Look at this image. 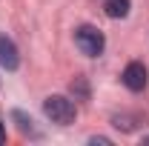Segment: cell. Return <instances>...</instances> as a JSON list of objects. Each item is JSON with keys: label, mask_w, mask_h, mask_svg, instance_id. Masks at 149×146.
Wrapping results in <instances>:
<instances>
[{"label": "cell", "mask_w": 149, "mask_h": 146, "mask_svg": "<svg viewBox=\"0 0 149 146\" xmlns=\"http://www.w3.org/2000/svg\"><path fill=\"white\" fill-rule=\"evenodd\" d=\"M43 112H46V117L52 123H57V126H69V123H74V117H77V106H74L66 95H49L43 100Z\"/></svg>", "instance_id": "6da1fadb"}, {"label": "cell", "mask_w": 149, "mask_h": 146, "mask_svg": "<svg viewBox=\"0 0 149 146\" xmlns=\"http://www.w3.org/2000/svg\"><path fill=\"white\" fill-rule=\"evenodd\" d=\"M74 46L83 52L86 57H97L103 55V49H106V37L100 29H95V26H77L74 29Z\"/></svg>", "instance_id": "7a4b0ae2"}, {"label": "cell", "mask_w": 149, "mask_h": 146, "mask_svg": "<svg viewBox=\"0 0 149 146\" xmlns=\"http://www.w3.org/2000/svg\"><path fill=\"white\" fill-rule=\"evenodd\" d=\"M120 80H123V86L129 92H143L149 83V74H146V66L141 63V60H132V63H126V69H123V74H120Z\"/></svg>", "instance_id": "3957f363"}, {"label": "cell", "mask_w": 149, "mask_h": 146, "mask_svg": "<svg viewBox=\"0 0 149 146\" xmlns=\"http://www.w3.org/2000/svg\"><path fill=\"white\" fill-rule=\"evenodd\" d=\"M0 66L6 72H15L20 66V55H17V46L12 43V37L0 35Z\"/></svg>", "instance_id": "277c9868"}, {"label": "cell", "mask_w": 149, "mask_h": 146, "mask_svg": "<svg viewBox=\"0 0 149 146\" xmlns=\"http://www.w3.org/2000/svg\"><path fill=\"white\" fill-rule=\"evenodd\" d=\"M129 9H132L129 0H103V15L112 20H123L129 15Z\"/></svg>", "instance_id": "5b68a950"}, {"label": "cell", "mask_w": 149, "mask_h": 146, "mask_svg": "<svg viewBox=\"0 0 149 146\" xmlns=\"http://www.w3.org/2000/svg\"><path fill=\"white\" fill-rule=\"evenodd\" d=\"M69 89H72V95H74V97H80V100L89 97V83H86V77H74Z\"/></svg>", "instance_id": "8992f818"}, {"label": "cell", "mask_w": 149, "mask_h": 146, "mask_svg": "<svg viewBox=\"0 0 149 146\" xmlns=\"http://www.w3.org/2000/svg\"><path fill=\"white\" fill-rule=\"evenodd\" d=\"M12 117H15V120H17V123H20V129H23V132H29V129H32V120H29V117H26L23 112H15Z\"/></svg>", "instance_id": "52a82bcc"}, {"label": "cell", "mask_w": 149, "mask_h": 146, "mask_svg": "<svg viewBox=\"0 0 149 146\" xmlns=\"http://www.w3.org/2000/svg\"><path fill=\"white\" fill-rule=\"evenodd\" d=\"M89 143H95V146L103 143V146H106V143H112V140H109V138H89Z\"/></svg>", "instance_id": "ba28073f"}, {"label": "cell", "mask_w": 149, "mask_h": 146, "mask_svg": "<svg viewBox=\"0 0 149 146\" xmlns=\"http://www.w3.org/2000/svg\"><path fill=\"white\" fill-rule=\"evenodd\" d=\"M0 143H6V123H0Z\"/></svg>", "instance_id": "9c48e42d"}, {"label": "cell", "mask_w": 149, "mask_h": 146, "mask_svg": "<svg viewBox=\"0 0 149 146\" xmlns=\"http://www.w3.org/2000/svg\"><path fill=\"white\" fill-rule=\"evenodd\" d=\"M143 143H149V135H146V138H143Z\"/></svg>", "instance_id": "30bf717a"}]
</instances>
